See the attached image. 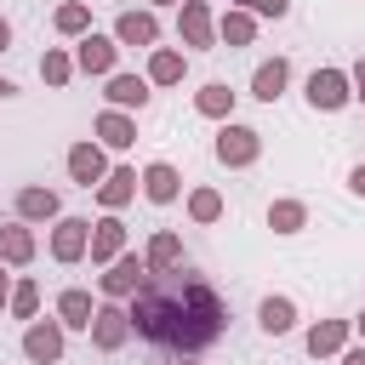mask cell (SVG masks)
<instances>
[{
  "instance_id": "cell-1",
  "label": "cell",
  "mask_w": 365,
  "mask_h": 365,
  "mask_svg": "<svg viewBox=\"0 0 365 365\" xmlns=\"http://www.w3.org/2000/svg\"><path fill=\"white\" fill-rule=\"evenodd\" d=\"M125 314H131V331H137L143 342H154V348H165V354H177V359L205 354V348L222 342V331H228L222 297H217L200 274H188V268H177V274H148V285L125 302Z\"/></svg>"
},
{
  "instance_id": "cell-2",
  "label": "cell",
  "mask_w": 365,
  "mask_h": 365,
  "mask_svg": "<svg viewBox=\"0 0 365 365\" xmlns=\"http://www.w3.org/2000/svg\"><path fill=\"white\" fill-rule=\"evenodd\" d=\"M211 154H217L228 171H245V165H257V154H262V131H257V125H240V120H222Z\"/></svg>"
},
{
  "instance_id": "cell-3",
  "label": "cell",
  "mask_w": 365,
  "mask_h": 365,
  "mask_svg": "<svg viewBox=\"0 0 365 365\" xmlns=\"http://www.w3.org/2000/svg\"><path fill=\"white\" fill-rule=\"evenodd\" d=\"M148 285V262L137 257V251H125V257H114L103 274H97V291H103V302H131L137 291Z\"/></svg>"
},
{
  "instance_id": "cell-4",
  "label": "cell",
  "mask_w": 365,
  "mask_h": 365,
  "mask_svg": "<svg viewBox=\"0 0 365 365\" xmlns=\"http://www.w3.org/2000/svg\"><path fill=\"white\" fill-rule=\"evenodd\" d=\"M63 165H68V177H74V182H80L86 194H97V182H103V177L114 171V165H108V148H103L97 137H80V143H74V148L63 154Z\"/></svg>"
},
{
  "instance_id": "cell-5",
  "label": "cell",
  "mask_w": 365,
  "mask_h": 365,
  "mask_svg": "<svg viewBox=\"0 0 365 365\" xmlns=\"http://www.w3.org/2000/svg\"><path fill=\"white\" fill-rule=\"evenodd\" d=\"M348 103H354V80H348V68H314V74H308V108L336 114V108H348Z\"/></svg>"
},
{
  "instance_id": "cell-6",
  "label": "cell",
  "mask_w": 365,
  "mask_h": 365,
  "mask_svg": "<svg viewBox=\"0 0 365 365\" xmlns=\"http://www.w3.org/2000/svg\"><path fill=\"white\" fill-rule=\"evenodd\" d=\"M46 251H51V262H63V268H68V262H80V257L91 251V222L63 211V217L51 222V240H46Z\"/></svg>"
},
{
  "instance_id": "cell-7",
  "label": "cell",
  "mask_w": 365,
  "mask_h": 365,
  "mask_svg": "<svg viewBox=\"0 0 365 365\" xmlns=\"http://www.w3.org/2000/svg\"><path fill=\"white\" fill-rule=\"evenodd\" d=\"M91 348L97 354H120L125 342H131V314H125V302H97V319H91Z\"/></svg>"
},
{
  "instance_id": "cell-8",
  "label": "cell",
  "mask_w": 365,
  "mask_h": 365,
  "mask_svg": "<svg viewBox=\"0 0 365 365\" xmlns=\"http://www.w3.org/2000/svg\"><path fill=\"white\" fill-rule=\"evenodd\" d=\"M23 359L29 365H63V319H29L23 325Z\"/></svg>"
},
{
  "instance_id": "cell-9",
  "label": "cell",
  "mask_w": 365,
  "mask_h": 365,
  "mask_svg": "<svg viewBox=\"0 0 365 365\" xmlns=\"http://www.w3.org/2000/svg\"><path fill=\"white\" fill-rule=\"evenodd\" d=\"M114 63H120V40H114V34H97V29H91L86 40H74V68H80V74L108 80V74H120Z\"/></svg>"
},
{
  "instance_id": "cell-10",
  "label": "cell",
  "mask_w": 365,
  "mask_h": 365,
  "mask_svg": "<svg viewBox=\"0 0 365 365\" xmlns=\"http://www.w3.org/2000/svg\"><path fill=\"white\" fill-rule=\"evenodd\" d=\"M177 34H182V46L211 51V46H217V17H211V6H205V0H182V11H177Z\"/></svg>"
},
{
  "instance_id": "cell-11",
  "label": "cell",
  "mask_w": 365,
  "mask_h": 365,
  "mask_svg": "<svg viewBox=\"0 0 365 365\" xmlns=\"http://www.w3.org/2000/svg\"><path fill=\"white\" fill-rule=\"evenodd\" d=\"M11 205H17V222H57L63 217V194L46 182H23Z\"/></svg>"
},
{
  "instance_id": "cell-12",
  "label": "cell",
  "mask_w": 365,
  "mask_h": 365,
  "mask_svg": "<svg viewBox=\"0 0 365 365\" xmlns=\"http://www.w3.org/2000/svg\"><path fill=\"white\" fill-rule=\"evenodd\" d=\"M137 188H143V171H137V165H114V171H108V177L97 182V205L120 217V211H125V205L137 200Z\"/></svg>"
},
{
  "instance_id": "cell-13",
  "label": "cell",
  "mask_w": 365,
  "mask_h": 365,
  "mask_svg": "<svg viewBox=\"0 0 365 365\" xmlns=\"http://www.w3.org/2000/svg\"><path fill=\"white\" fill-rule=\"evenodd\" d=\"M114 40L120 46H137V51H154L160 46V17L143 6V11H120L114 17Z\"/></svg>"
},
{
  "instance_id": "cell-14",
  "label": "cell",
  "mask_w": 365,
  "mask_h": 365,
  "mask_svg": "<svg viewBox=\"0 0 365 365\" xmlns=\"http://www.w3.org/2000/svg\"><path fill=\"white\" fill-rule=\"evenodd\" d=\"M97 268H108L114 257H125V222L114 217V211H103L97 222H91V251H86Z\"/></svg>"
},
{
  "instance_id": "cell-15",
  "label": "cell",
  "mask_w": 365,
  "mask_h": 365,
  "mask_svg": "<svg viewBox=\"0 0 365 365\" xmlns=\"http://www.w3.org/2000/svg\"><path fill=\"white\" fill-rule=\"evenodd\" d=\"M34 257H40V240H34V228L11 217V222L0 228V262H6V268H29Z\"/></svg>"
},
{
  "instance_id": "cell-16",
  "label": "cell",
  "mask_w": 365,
  "mask_h": 365,
  "mask_svg": "<svg viewBox=\"0 0 365 365\" xmlns=\"http://www.w3.org/2000/svg\"><path fill=\"white\" fill-rule=\"evenodd\" d=\"M91 131H97V143L114 148V154H125V148L137 143V120H131L125 108H103V114L91 120Z\"/></svg>"
},
{
  "instance_id": "cell-17",
  "label": "cell",
  "mask_w": 365,
  "mask_h": 365,
  "mask_svg": "<svg viewBox=\"0 0 365 365\" xmlns=\"http://www.w3.org/2000/svg\"><path fill=\"white\" fill-rule=\"evenodd\" d=\"M177 194H182V171H177L171 160H148V165H143V200L171 205Z\"/></svg>"
},
{
  "instance_id": "cell-18",
  "label": "cell",
  "mask_w": 365,
  "mask_h": 365,
  "mask_svg": "<svg viewBox=\"0 0 365 365\" xmlns=\"http://www.w3.org/2000/svg\"><path fill=\"white\" fill-rule=\"evenodd\" d=\"M143 262H148V274H177V268H182V234L154 228L148 245H143Z\"/></svg>"
},
{
  "instance_id": "cell-19",
  "label": "cell",
  "mask_w": 365,
  "mask_h": 365,
  "mask_svg": "<svg viewBox=\"0 0 365 365\" xmlns=\"http://www.w3.org/2000/svg\"><path fill=\"white\" fill-rule=\"evenodd\" d=\"M285 86H291V63H285V57L257 63V74H251V97H257V103H279Z\"/></svg>"
},
{
  "instance_id": "cell-20",
  "label": "cell",
  "mask_w": 365,
  "mask_h": 365,
  "mask_svg": "<svg viewBox=\"0 0 365 365\" xmlns=\"http://www.w3.org/2000/svg\"><path fill=\"white\" fill-rule=\"evenodd\" d=\"M57 319H63V331H91V319H97V302H91V291H80V285L57 291Z\"/></svg>"
},
{
  "instance_id": "cell-21",
  "label": "cell",
  "mask_w": 365,
  "mask_h": 365,
  "mask_svg": "<svg viewBox=\"0 0 365 365\" xmlns=\"http://www.w3.org/2000/svg\"><path fill=\"white\" fill-rule=\"evenodd\" d=\"M348 336H354V319H319V325H308V354L331 359V354L348 348Z\"/></svg>"
},
{
  "instance_id": "cell-22",
  "label": "cell",
  "mask_w": 365,
  "mask_h": 365,
  "mask_svg": "<svg viewBox=\"0 0 365 365\" xmlns=\"http://www.w3.org/2000/svg\"><path fill=\"white\" fill-rule=\"evenodd\" d=\"M251 40H257V17H251L245 6H228V11L217 17V46L240 51V46H251Z\"/></svg>"
},
{
  "instance_id": "cell-23",
  "label": "cell",
  "mask_w": 365,
  "mask_h": 365,
  "mask_svg": "<svg viewBox=\"0 0 365 365\" xmlns=\"http://www.w3.org/2000/svg\"><path fill=\"white\" fill-rule=\"evenodd\" d=\"M103 97H108V108H143L148 103V74H108V86H103Z\"/></svg>"
},
{
  "instance_id": "cell-24",
  "label": "cell",
  "mask_w": 365,
  "mask_h": 365,
  "mask_svg": "<svg viewBox=\"0 0 365 365\" xmlns=\"http://www.w3.org/2000/svg\"><path fill=\"white\" fill-rule=\"evenodd\" d=\"M182 74H188V57L177 46H154L148 51V86H182Z\"/></svg>"
},
{
  "instance_id": "cell-25",
  "label": "cell",
  "mask_w": 365,
  "mask_h": 365,
  "mask_svg": "<svg viewBox=\"0 0 365 365\" xmlns=\"http://www.w3.org/2000/svg\"><path fill=\"white\" fill-rule=\"evenodd\" d=\"M257 325H262L268 336H291V331H297V302H291V297H262V302H257Z\"/></svg>"
},
{
  "instance_id": "cell-26",
  "label": "cell",
  "mask_w": 365,
  "mask_h": 365,
  "mask_svg": "<svg viewBox=\"0 0 365 365\" xmlns=\"http://www.w3.org/2000/svg\"><path fill=\"white\" fill-rule=\"evenodd\" d=\"M234 97H240V91H228V80H205V86L194 91V108H200L205 120H234Z\"/></svg>"
},
{
  "instance_id": "cell-27",
  "label": "cell",
  "mask_w": 365,
  "mask_h": 365,
  "mask_svg": "<svg viewBox=\"0 0 365 365\" xmlns=\"http://www.w3.org/2000/svg\"><path fill=\"white\" fill-rule=\"evenodd\" d=\"M51 29H57L63 40H86V34H91V6H86V0H63V6L51 11Z\"/></svg>"
},
{
  "instance_id": "cell-28",
  "label": "cell",
  "mask_w": 365,
  "mask_h": 365,
  "mask_svg": "<svg viewBox=\"0 0 365 365\" xmlns=\"http://www.w3.org/2000/svg\"><path fill=\"white\" fill-rule=\"evenodd\" d=\"M268 228L274 234H302L308 228V205L302 200H274L268 205Z\"/></svg>"
},
{
  "instance_id": "cell-29",
  "label": "cell",
  "mask_w": 365,
  "mask_h": 365,
  "mask_svg": "<svg viewBox=\"0 0 365 365\" xmlns=\"http://www.w3.org/2000/svg\"><path fill=\"white\" fill-rule=\"evenodd\" d=\"M80 68H74V51H63V46H46V57H40V80L46 86H68Z\"/></svg>"
},
{
  "instance_id": "cell-30",
  "label": "cell",
  "mask_w": 365,
  "mask_h": 365,
  "mask_svg": "<svg viewBox=\"0 0 365 365\" xmlns=\"http://www.w3.org/2000/svg\"><path fill=\"white\" fill-rule=\"evenodd\" d=\"M188 217L205 228V222H222V194L217 188H188Z\"/></svg>"
},
{
  "instance_id": "cell-31",
  "label": "cell",
  "mask_w": 365,
  "mask_h": 365,
  "mask_svg": "<svg viewBox=\"0 0 365 365\" xmlns=\"http://www.w3.org/2000/svg\"><path fill=\"white\" fill-rule=\"evenodd\" d=\"M6 314H11V319H23V325H29V319H40V285H34V279H17V285H11V308H6Z\"/></svg>"
},
{
  "instance_id": "cell-32",
  "label": "cell",
  "mask_w": 365,
  "mask_h": 365,
  "mask_svg": "<svg viewBox=\"0 0 365 365\" xmlns=\"http://www.w3.org/2000/svg\"><path fill=\"white\" fill-rule=\"evenodd\" d=\"M240 6H245L251 17H285V11H291V0H240Z\"/></svg>"
},
{
  "instance_id": "cell-33",
  "label": "cell",
  "mask_w": 365,
  "mask_h": 365,
  "mask_svg": "<svg viewBox=\"0 0 365 365\" xmlns=\"http://www.w3.org/2000/svg\"><path fill=\"white\" fill-rule=\"evenodd\" d=\"M348 80H354V97H359V103H365V57H359V63H354V68H348Z\"/></svg>"
},
{
  "instance_id": "cell-34",
  "label": "cell",
  "mask_w": 365,
  "mask_h": 365,
  "mask_svg": "<svg viewBox=\"0 0 365 365\" xmlns=\"http://www.w3.org/2000/svg\"><path fill=\"white\" fill-rule=\"evenodd\" d=\"M11 285H17V279H11V274H6V262H0V308H11Z\"/></svg>"
},
{
  "instance_id": "cell-35",
  "label": "cell",
  "mask_w": 365,
  "mask_h": 365,
  "mask_svg": "<svg viewBox=\"0 0 365 365\" xmlns=\"http://www.w3.org/2000/svg\"><path fill=\"white\" fill-rule=\"evenodd\" d=\"M348 188H354V194L365 200V165H354V171H348Z\"/></svg>"
},
{
  "instance_id": "cell-36",
  "label": "cell",
  "mask_w": 365,
  "mask_h": 365,
  "mask_svg": "<svg viewBox=\"0 0 365 365\" xmlns=\"http://www.w3.org/2000/svg\"><path fill=\"white\" fill-rule=\"evenodd\" d=\"M336 359H342V365H365V348H342Z\"/></svg>"
},
{
  "instance_id": "cell-37",
  "label": "cell",
  "mask_w": 365,
  "mask_h": 365,
  "mask_svg": "<svg viewBox=\"0 0 365 365\" xmlns=\"http://www.w3.org/2000/svg\"><path fill=\"white\" fill-rule=\"evenodd\" d=\"M0 51H11V23L0 17Z\"/></svg>"
},
{
  "instance_id": "cell-38",
  "label": "cell",
  "mask_w": 365,
  "mask_h": 365,
  "mask_svg": "<svg viewBox=\"0 0 365 365\" xmlns=\"http://www.w3.org/2000/svg\"><path fill=\"white\" fill-rule=\"evenodd\" d=\"M0 97H17V86H11V80H6V74H0Z\"/></svg>"
},
{
  "instance_id": "cell-39",
  "label": "cell",
  "mask_w": 365,
  "mask_h": 365,
  "mask_svg": "<svg viewBox=\"0 0 365 365\" xmlns=\"http://www.w3.org/2000/svg\"><path fill=\"white\" fill-rule=\"evenodd\" d=\"M354 331H359V336H365V314H359V319H354Z\"/></svg>"
},
{
  "instance_id": "cell-40",
  "label": "cell",
  "mask_w": 365,
  "mask_h": 365,
  "mask_svg": "<svg viewBox=\"0 0 365 365\" xmlns=\"http://www.w3.org/2000/svg\"><path fill=\"white\" fill-rule=\"evenodd\" d=\"M143 6H148V11H154V6H171V0H143Z\"/></svg>"
},
{
  "instance_id": "cell-41",
  "label": "cell",
  "mask_w": 365,
  "mask_h": 365,
  "mask_svg": "<svg viewBox=\"0 0 365 365\" xmlns=\"http://www.w3.org/2000/svg\"><path fill=\"white\" fill-rule=\"evenodd\" d=\"M171 365H200V359H171Z\"/></svg>"
},
{
  "instance_id": "cell-42",
  "label": "cell",
  "mask_w": 365,
  "mask_h": 365,
  "mask_svg": "<svg viewBox=\"0 0 365 365\" xmlns=\"http://www.w3.org/2000/svg\"><path fill=\"white\" fill-rule=\"evenodd\" d=\"M234 6H240V0H234Z\"/></svg>"
}]
</instances>
